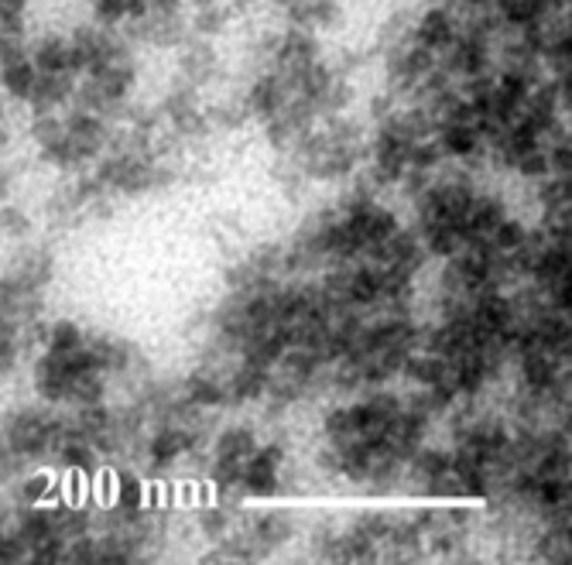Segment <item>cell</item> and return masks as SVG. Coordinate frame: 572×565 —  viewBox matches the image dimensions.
<instances>
[{
    "label": "cell",
    "instance_id": "1",
    "mask_svg": "<svg viewBox=\"0 0 572 565\" xmlns=\"http://www.w3.org/2000/svg\"><path fill=\"white\" fill-rule=\"evenodd\" d=\"M76 346H83L79 329L72 326V322H55L52 333H48V350H52V353H69V350H76Z\"/></svg>",
    "mask_w": 572,
    "mask_h": 565
},
{
    "label": "cell",
    "instance_id": "2",
    "mask_svg": "<svg viewBox=\"0 0 572 565\" xmlns=\"http://www.w3.org/2000/svg\"><path fill=\"white\" fill-rule=\"evenodd\" d=\"M52 494V476L45 473H35L21 483V500L24 504H42V500Z\"/></svg>",
    "mask_w": 572,
    "mask_h": 565
}]
</instances>
